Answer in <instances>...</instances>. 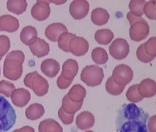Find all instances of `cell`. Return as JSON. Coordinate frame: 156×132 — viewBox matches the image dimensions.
Masks as SVG:
<instances>
[{
    "instance_id": "1",
    "label": "cell",
    "mask_w": 156,
    "mask_h": 132,
    "mask_svg": "<svg viewBox=\"0 0 156 132\" xmlns=\"http://www.w3.org/2000/svg\"><path fill=\"white\" fill-rule=\"evenodd\" d=\"M149 114L136 104H122L117 111L116 130L117 132H148Z\"/></svg>"
},
{
    "instance_id": "2",
    "label": "cell",
    "mask_w": 156,
    "mask_h": 132,
    "mask_svg": "<svg viewBox=\"0 0 156 132\" xmlns=\"http://www.w3.org/2000/svg\"><path fill=\"white\" fill-rule=\"evenodd\" d=\"M25 56L19 50L12 51L7 55L3 66L4 77L12 81H16L21 78L23 73V63Z\"/></svg>"
},
{
    "instance_id": "3",
    "label": "cell",
    "mask_w": 156,
    "mask_h": 132,
    "mask_svg": "<svg viewBox=\"0 0 156 132\" xmlns=\"http://www.w3.org/2000/svg\"><path fill=\"white\" fill-rule=\"evenodd\" d=\"M16 111L5 97L0 95V132H7L16 123Z\"/></svg>"
},
{
    "instance_id": "4",
    "label": "cell",
    "mask_w": 156,
    "mask_h": 132,
    "mask_svg": "<svg viewBox=\"0 0 156 132\" xmlns=\"http://www.w3.org/2000/svg\"><path fill=\"white\" fill-rule=\"evenodd\" d=\"M23 83L25 86L32 89L34 94L40 97L44 96L48 93L49 88L48 81L40 75L37 71L27 74L23 79Z\"/></svg>"
},
{
    "instance_id": "5",
    "label": "cell",
    "mask_w": 156,
    "mask_h": 132,
    "mask_svg": "<svg viewBox=\"0 0 156 132\" xmlns=\"http://www.w3.org/2000/svg\"><path fill=\"white\" fill-rule=\"evenodd\" d=\"M104 77L103 70L95 65L86 66L81 73V79L89 87L98 86Z\"/></svg>"
},
{
    "instance_id": "6",
    "label": "cell",
    "mask_w": 156,
    "mask_h": 132,
    "mask_svg": "<svg viewBox=\"0 0 156 132\" xmlns=\"http://www.w3.org/2000/svg\"><path fill=\"white\" fill-rule=\"evenodd\" d=\"M133 71L131 68L127 65L121 64L116 66L112 72V78L117 85L126 87L132 81Z\"/></svg>"
},
{
    "instance_id": "7",
    "label": "cell",
    "mask_w": 156,
    "mask_h": 132,
    "mask_svg": "<svg viewBox=\"0 0 156 132\" xmlns=\"http://www.w3.org/2000/svg\"><path fill=\"white\" fill-rule=\"evenodd\" d=\"M110 55L117 60L126 58L129 54L130 47L126 40L117 38L112 42L109 46Z\"/></svg>"
},
{
    "instance_id": "8",
    "label": "cell",
    "mask_w": 156,
    "mask_h": 132,
    "mask_svg": "<svg viewBox=\"0 0 156 132\" xmlns=\"http://www.w3.org/2000/svg\"><path fill=\"white\" fill-rule=\"evenodd\" d=\"M149 33H150L149 24L144 19L134 23L130 26L129 30L130 38L136 42L143 41L149 35Z\"/></svg>"
},
{
    "instance_id": "9",
    "label": "cell",
    "mask_w": 156,
    "mask_h": 132,
    "mask_svg": "<svg viewBox=\"0 0 156 132\" xmlns=\"http://www.w3.org/2000/svg\"><path fill=\"white\" fill-rule=\"evenodd\" d=\"M90 5L86 0H75L70 5L69 11L74 19L81 20L87 16L89 12Z\"/></svg>"
},
{
    "instance_id": "10",
    "label": "cell",
    "mask_w": 156,
    "mask_h": 132,
    "mask_svg": "<svg viewBox=\"0 0 156 132\" xmlns=\"http://www.w3.org/2000/svg\"><path fill=\"white\" fill-rule=\"evenodd\" d=\"M51 8L49 3L47 1L40 0L31 9V14L34 19L39 21H43L49 17Z\"/></svg>"
},
{
    "instance_id": "11",
    "label": "cell",
    "mask_w": 156,
    "mask_h": 132,
    "mask_svg": "<svg viewBox=\"0 0 156 132\" xmlns=\"http://www.w3.org/2000/svg\"><path fill=\"white\" fill-rule=\"evenodd\" d=\"M89 43L82 37H74L69 44V52L76 57H81L87 53Z\"/></svg>"
},
{
    "instance_id": "12",
    "label": "cell",
    "mask_w": 156,
    "mask_h": 132,
    "mask_svg": "<svg viewBox=\"0 0 156 132\" xmlns=\"http://www.w3.org/2000/svg\"><path fill=\"white\" fill-rule=\"evenodd\" d=\"M11 101L12 104L18 107H23L30 102L31 99V94L28 90L23 88L16 89L12 92L11 95Z\"/></svg>"
},
{
    "instance_id": "13",
    "label": "cell",
    "mask_w": 156,
    "mask_h": 132,
    "mask_svg": "<svg viewBox=\"0 0 156 132\" xmlns=\"http://www.w3.org/2000/svg\"><path fill=\"white\" fill-rule=\"evenodd\" d=\"M68 32V29L62 23H53L48 25L45 31V35L49 41L57 42L62 34Z\"/></svg>"
},
{
    "instance_id": "14",
    "label": "cell",
    "mask_w": 156,
    "mask_h": 132,
    "mask_svg": "<svg viewBox=\"0 0 156 132\" xmlns=\"http://www.w3.org/2000/svg\"><path fill=\"white\" fill-rule=\"evenodd\" d=\"M139 93L143 98H152L156 94V82L153 79H145L138 84Z\"/></svg>"
},
{
    "instance_id": "15",
    "label": "cell",
    "mask_w": 156,
    "mask_h": 132,
    "mask_svg": "<svg viewBox=\"0 0 156 132\" xmlns=\"http://www.w3.org/2000/svg\"><path fill=\"white\" fill-rule=\"evenodd\" d=\"M19 28V21L16 18L10 15L0 16V29L2 31L12 33Z\"/></svg>"
},
{
    "instance_id": "16",
    "label": "cell",
    "mask_w": 156,
    "mask_h": 132,
    "mask_svg": "<svg viewBox=\"0 0 156 132\" xmlns=\"http://www.w3.org/2000/svg\"><path fill=\"white\" fill-rule=\"evenodd\" d=\"M79 71V64L75 59H69L63 63L61 76L67 80H73Z\"/></svg>"
},
{
    "instance_id": "17",
    "label": "cell",
    "mask_w": 156,
    "mask_h": 132,
    "mask_svg": "<svg viewBox=\"0 0 156 132\" xmlns=\"http://www.w3.org/2000/svg\"><path fill=\"white\" fill-rule=\"evenodd\" d=\"M41 71L49 78H54L60 70L59 63L54 59H47L43 61L41 66Z\"/></svg>"
},
{
    "instance_id": "18",
    "label": "cell",
    "mask_w": 156,
    "mask_h": 132,
    "mask_svg": "<svg viewBox=\"0 0 156 132\" xmlns=\"http://www.w3.org/2000/svg\"><path fill=\"white\" fill-rule=\"evenodd\" d=\"M76 124L80 130H87L95 124V117L90 112H82L76 119Z\"/></svg>"
},
{
    "instance_id": "19",
    "label": "cell",
    "mask_w": 156,
    "mask_h": 132,
    "mask_svg": "<svg viewBox=\"0 0 156 132\" xmlns=\"http://www.w3.org/2000/svg\"><path fill=\"white\" fill-rule=\"evenodd\" d=\"M30 49L32 55L36 56L37 57H44L48 55L50 51V47L48 43L46 42L44 40L41 38H38L36 40V41L33 44L30 45Z\"/></svg>"
},
{
    "instance_id": "20",
    "label": "cell",
    "mask_w": 156,
    "mask_h": 132,
    "mask_svg": "<svg viewBox=\"0 0 156 132\" xmlns=\"http://www.w3.org/2000/svg\"><path fill=\"white\" fill-rule=\"evenodd\" d=\"M37 39V30L32 26H27L20 33V40L23 44L30 46L33 44Z\"/></svg>"
},
{
    "instance_id": "21",
    "label": "cell",
    "mask_w": 156,
    "mask_h": 132,
    "mask_svg": "<svg viewBox=\"0 0 156 132\" xmlns=\"http://www.w3.org/2000/svg\"><path fill=\"white\" fill-rule=\"evenodd\" d=\"M109 18L110 16L108 11L101 8L94 9L91 14L92 22L98 26L106 24L109 20Z\"/></svg>"
},
{
    "instance_id": "22",
    "label": "cell",
    "mask_w": 156,
    "mask_h": 132,
    "mask_svg": "<svg viewBox=\"0 0 156 132\" xmlns=\"http://www.w3.org/2000/svg\"><path fill=\"white\" fill-rule=\"evenodd\" d=\"M39 132H63V128L54 119H46L41 121L38 126Z\"/></svg>"
},
{
    "instance_id": "23",
    "label": "cell",
    "mask_w": 156,
    "mask_h": 132,
    "mask_svg": "<svg viewBox=\"0 0 156 132\" xmlns=\"http://www.w3.org/2000/svg\"><path fill=\"white\" fill-rule=\"evenodd\" d=\"M67 95L70 101L75 103H80L83 102L84 98L86 97L87 91L81 84H76L72 87Z\"/></svg>"
},
{
    "instance_id": "24",
    "label": "cell",
    "mask_w": 156,
    "mask_h": 132,
    "mask_svg": "<svg viewBox=\"0 0 156 132\" xmlns=\"http://www.w3.org/2000/svg\"><path fill=\"white\" fill-rule=\"evenodd\" d=\"M45 109L43 105L40 104H32L26 109L25 115L30 120H37L44 115Z\"/></svg>"
},
{
    "instance_id": "25",
    "label": "cell",
    "mask_w": 156,
    "mask_h": 132,
    "mask_svg": "<svg viewBox=\"0 0 156 132\" xmlns=\"http://www.w3.org/2000/svg\"><path fill=\"white\" fill-rule=\"evenodd\" d=\"M27 2L26 0H9L7 2V8L10 12L16 15H21L26 11Z\"/></svg>"
},
{
    "instance_id": "26",
    "label": "cell",
    "mask_w": 156,
    "mask_h": 132,
    "mask_svg": "<svg viewBox=\"0 0 156 132\" xmlns=\"http://www.w3.org/2000/svg\"><path fill=\"white\" fill-rule=\"evenodd\" d=\"M83 105V102L80 103H75L73 101H70L68 95H65V97L62 98V109L65 112L70 114V115H74L76 112H77L79 110L81 109V106Z\"/></svg>"
},
{
    "instance_id": "27",
    "label": "cell",
    "mask_w": 156,
    "mask_h": 132,
    "mask_svg": "<svg viewBox=\"0 0 156 132\" xmlns=\"http://www.w3.org/2000/svg\"><path fill=\"white\" fill-rule=\"evenodd\" d=\"M114 38V33L108 29H102L98 30L95 34V40L98 44L106 45L109 44Z\"/></svg>"
},
{
    "instance_id": "28",
    "label": "cell",
    "mask_w": 156,
    "mask_h": 132,
    "mask_svg": "<svg viewBox=\"0 0 156 132\" xmlns=\"http://www.w3.org/2000/svg\"><path fill=\"white\" fill-rule=\"evenodd\" d=\"M91 56L93 62L98 65L106 64L108 59V56L106 51L101 47L94 48L92 52Z\"/></svg>"
},
{
    "instance_id": "29",
    "label": "cell",
    "mask_w": 156,
    "mask_h": 132,
    "mask_svg": "<svg viewBox=\"0 0 156 132\" xmlns=\"http://www.w3.org/2000/svg\"><path fill=\"white\" fill-rule=\"evenodd\" d=\"M146 2L144 0H131L129 3V9L133 16L141 17L143 15V8Z\"/></svg>"
},
{
    "instance_id": "30",
    "label": "cell",
    "mask_w": 156,
    "mask_h": 132,
    "mask_svg": "<svg viewBox=\"0 0 156 132\" xmlns=\"http://www.w3.org/2000/svg\"><path fill=\"white\" fill-rule=\"evenodd\" d=\"M75 34L70 33V32H65V33L62 34L58 38V46L59 48L64 51L65 52H69V44H70V41L71 39L76 37Z\"/></svg>"
},
{
    "instance_id": "31",
    "label": "cell",
    "mask_w": 156,
    "mask_h": 132,
    "mask_svg": "<svg viewBox=\"0 0 156 132\" xmlns=\"http://www.w3.org/2000/svg\"><path fill=\"white\" fill-rule=\"evenodd\" d=\"M126 87L119 86L114 82L112 77L108 78L106 82V90L107 93L112 95H119L124 91Z\"/></svg>"
},
{
    "instance_id": "32",
    "label": "cell",
    "mask_w": 156,
    "mask_h": 132,
    "mask_svg": "<svg viewBox=\"0 0 156 132\" xmlns=\"http://www.w3.org/2000/svg\"><path fill=\"white\" fill-rule=\"evenodd\" d=\"M126 98L128 101L133 103V104L140 102L144 98L141 96V95L139 93L138 84H134V85L130 86L128 88V91L126 93Z\"/></svg>"
},
{
    "instance_id": "33",
    "label": "cell",
    "mask_w": 156,
    "mask_h": 132,
    "mask_svg": "<svg viewBox=\"0 0 156 132\" xmlns=\"http://www.w3.org/2000/svg\"><path fill=\"white\" fill-rule=\"evenodd\" d=\"M155 10H156V2L155 0L149 1L146 2L143 8V13L149 19H155Z\"/></svg>"
},
{
    "instance_id": "34",
    "label": "cell",
    "mask_w": 156,
    "mask_h": 132,
    "mask_svg": "<svg viewBox=\"0 0 156 132\" xmlns=\"http://www.w3.org/2000/svg\"><path fill=\"white\" fill-rule=\"evenodd\" d=\"M16 90V87L12 83L8 81L2 80L0 82V94L6 97H10L11 94Z\"/></svg>"
},
{
    "instance_id": "35",
    "label": "cell",
    "mask_w": 156,
    "mask_h": 132,
    "mask_svg": "<svg viewBox=\"0 0 156 132\" xmlns=\"http://www.w3.org/2000/svg\"><path fill=\"white\" fill-rule=\"evenodd\" d=\"M136 57L139 61H141V62L144 63L150 62L151 61H152L154 59H155V57L148 55L146 53V52H145V49H144V43L140 45V46H139V48H137Z\"/></svg>"
},
{
    "instance_id": "36",
    "label": "cell",
    "mask_w": 156,
    "mask_h": 132,
    "mask_svg": "<svg viewBox=\"0 0 156 132\" xmlns=\"http://www.w3.org/2000/svg\"><path fill=\"white\" fill-rule=\"evenodd\" d=\"M10 48V41L8 36L0 35V58L6 55Z\"/></svg>"
},
{
    "instance_id": "37",
    "label": "cell",
    "mask_w": 156,
    "mask_h": 132,
    "mask_svg": "<svg viewBox=\"0 0 156 132\" xmlns=\"http://www.w3.org/2000/svg\"><path fill=\"white\" fill-rule=\"evenodd\" d=\"M144 49L148 55L155 57L156 56V37H152L144 43Z\"/></svg>"
},
{
    "instance_id": "38",
    "label": "cell",
    "mask_w": 156,
    "mask_h": 132,
    "mask_svg": "<svg viewBox=\"0 0 156 132\" xmlns=\"http://www.w3.org/2000/svg\"><path fill=\"white\" fill-rule=\"evenodd\" d=\"M58 116L65 125H70L73 122L74 115H70V114L65 112L62 108H60L58 111Z\"/></svg>"
},
{
    "instance_id": "39",
    "label": "cell",
    "mask_w": 156,
    "mask_h": 132,
    "mask_svg": "<svg viewBox=\"0 0 156 132\" xmlns=\"http://www.w3.org/2000/svg\"><path fill=\"white\" fill-rule=\"evenodd\" d=\"M72 82H73L72 80H67V79H64V78L60 75L59 77H58L57 83L58 87H59V89L65 90L72 84Z\"/></svg>"
},
{
    "instance_id": "40",
    "label": "cell",
    "mask_w": 156,
    "mask_h": 132,
    "mask_svg": "<svg viewBox=\"0 0 156 132\" xmlns=\"http://www.w3.org/2000/svg\"><path fill=\"white\" fill-rule=\"evenodd\" d=\"M127 19H128V21H129L130 26H131V25H133L134 23L142 20L143 18L142 17H136V16H133L131 12H129L128 14H127Z\"/></svg>"
},
{
    "instance_id": "41",
    "label": "cell",
    "mask_w": 156,
    "mask_h": 132,
    "mask_svg": "<svg viewBox=\"0 0 156 132\" xmlns=\"http://www.w3.org/2000/svg\"><path fill=\"white\" fill-rule=\"evenodd\" d=\"M148 128L150 132H156L155 128V116H152L150 117V120H149Z\"/></svg>"
},
{
    "instance_id": "42",
    "label": "cell",
    "mask_w": 156,
    "mask_h": 132,
    "mask_svg": "<svg viewBox=\"0 0 156 132\" xmlns=\"http://www.w3.org/2000/svg\"><path fill=\"white\" fill-rule=\"evenodd\" d=\"M12 132H35L33 128H32L31 126H25L23 127L19 128V129L14 130Z\"/></svg>"
},
{
    "instance_id": "43",
    "label": "cell",
    "mask_w": 156,
    "mask_h": 132,
    "mask_svg": "<svg viewBox=\"0 0 156 132\" xmlns=\"http://www.w3.org/2000/svg\"><path fill=\"white\" fill-rule=\"evenodd\" d=\"M85 132H94V131H85Z\"/></svg>"
},
{
    "instance_id": "44",
    "label": "cell",
    "mask_w": 156,
    "mask_h": 132,
    "mask_svg": "<svg viewBox=\"0 0 156 132\" xmlns=\"http://www.w3.org/2000/svg\"><path fill=\"white\" fill-rule=\"evenodd\" d=\"M2 31V30H1V29H0V32H1Z\"/></svg>"
},
{
    "instance_id": "45",
    "label": "cell",
    "mask_w": 156,
    "mask_h": 132,
    "mask_svg": "<svg viewBox=\"0 0 156 132\" xmlns=\"http://www.w3.org/2000/svg\"><path fill=\"white\" fill-rule=\"evenodd\" d=\"M1 60H2V59H1V58H0V61H1Z\"/></svg>"
},
{
    "instance_id": "46",
    "label": "cell",
    "mask_w": 156,
    "mask_h": 132,
    "mask_svg": "<svg viewBox=\"0 0 156 132\" xmlns=\"http://www.w3.org/2000/svg\"><path fill=\"white\" fill-rule=\"evenodd\" d=\"M0 73H1V70H0Z\"/></svg>"
}]
</instances>
